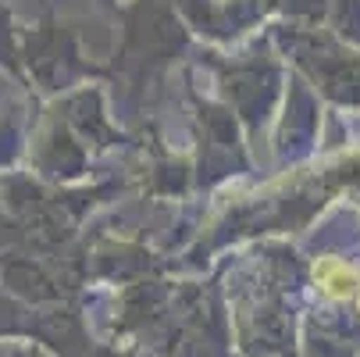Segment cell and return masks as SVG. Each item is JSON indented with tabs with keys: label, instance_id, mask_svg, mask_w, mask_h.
I'll list each match as a JSON object with an SVG mask.
<instances>
[]
</instances>
